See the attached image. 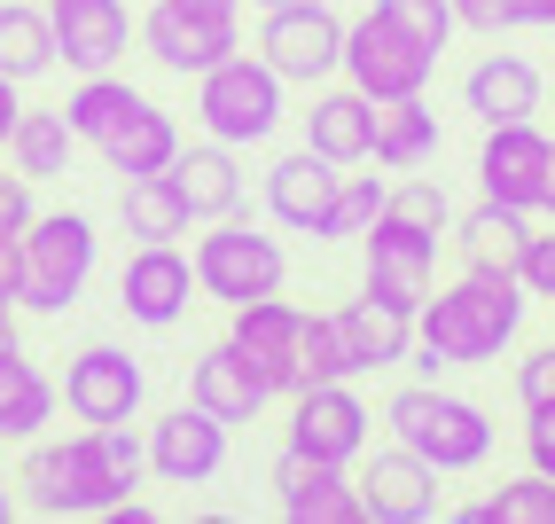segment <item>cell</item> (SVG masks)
<instances>
[{"label": "cell", "mask_w": 555, "mask_h": 524, "mask_svg": "<svg viewBox=\"0 0 555 524\" xmlns=\"http://www.w3.org/2000/svg\"><path fill=\"white\" fill-rule=\"evenodd\" d=\"M525 282L516 274H469L447 282V290H430L423 306H415V360L423 376H447V368H486L516 345V329H525Z\"/></svg>", "instance_id": "6da1fadb"}, {"label": "cell", "mask_w": 555, "mask_h": 524, "mask_svg": "<svg viewBox=\"0 0 555 524\" xmlns=\"http://www.w3.org/2000/svg\"><path fill=\"white\" fill-rule=\"evenodd\" d=\"M9 485H16V501L31 516H109V509L133 494V477L102 455V431L31 438V455H24V470Z\"/></svg>", "instance_id": "7a4b0ae2"}, {"label": "cell", "mask_w": 555, "mask_h": 524, "mask_svg": "<svg viewBox=\"0 0 555 524\" xmlns=\"http://www.w3.org/2000/svg\"><path fill=\"white\" fill-rule=\"evenodd\" d=\"M384 423H391V438L406 446V455H423L438 477H462V470H486V462H493V416H486L477 399L447 392L438 376L391 392Z\"/></svg>", "instance_id": "3957f363"}, {"label": "cell", "mask_w": 555, "mask_h": 524, "mask_svg": "<svg viewBox=\"0 0 555 524\" xmlns=\"http://www.w3.org/2000/svg\"><path fill=\"white\" fill-rule=\"evenodd\" d=\"M289 118V79L267 63V55H228L196 79V126L228 149H250V141H274V126Z\"/></svg>", "instance_id": "277c9868"}, {"label": "cell", "mask_w": 555, "mask_h": 524, "mask_svg": "<svg viewBox=\"0 0 555 524\" xmlns=\"http://www.w3.org/2000/svg\"><path fill=\"white\" fill-rule=\"evenodd\" d=\"M87 282H94V219H87V212H31L16 306H31V314H70Z\"/></svg>", "instance_id": "5b68a950"}, {"label": "cell", "mask_w": 555, "mask_h": 524, "mask_svg": "<svg viewBox=\"0 0 555 524\" xmlns=\"http://www.w3.org/2000/svg\"><path fill=\"white\" fill-rule=\"evenodd\" d=\"M196 290L204 297H219V306H250V297H274L282 282H289V251H282V235H267V228H250V219H211V235H196Z\"/></svg>", "instance_id": "8992f818"}, {"label": "cell", "mask_w": 555, "mask_h": 524, "mask_svg": "<svg viewBox=\"0 0 555 524\" xmlns=\"http://www.w3.org/2000/svg\"><path fill=\"white\" fill-rule=\"evenodd\" d=\"M141 48L172 79H204L211 63H228L243 48V0H157L141 16Z\"/></svg>", "instance_id": "52a82bcc"}, {"label": "cell", "mask_w": 555, "mask_h": 524, "mask_svg": "<svg viewBox=\"0 0 555 524\" xmlns=\"http://www.w3.org/2000/svg\"><path fill=\"white\" fill-rule=\"evenodd\" d=\"M430 71H438V48H423L399 16L367 9V16H352V24H345V71H337V79H352L367 102L423 94V87H430Z\"/></svg>", "instance_id": "ba28073f"}, {"label": "cell", "mask_w": 555, "mask_h": 524, "mask_svg": "<svg viewBox=\"0 0 555 524\" xmlns=\"http://www.w3.org/2000/svg\"><path fill=\"white\" fill-rule=\"evenodd\" d=\"M258 55H267L289 87H328L345 71V24L328 0H289V9H258Z\"/></svg>", "instance_id": "9c48e42d"}, {"label": "cell", "mask_w": 555, "mask_h": 524, "mask_svg": "<svg viewBox=\"0 0 555 524\" xmlns=\"http://www.w3.org/2000/svg\"><path fill=\"white\" fill-rule=\"evenodd\" d=\"M360 290H376V297L415 314L438 290V235L415 228V219H399V212H384L376 228L360 235Z\"/></svg>", "instance_id": "30bf717a"}, {"label": "cell", "mask_w": 555, "mask_h": 524, "mask_svg": "<svg viewBox=\"0 0 555 524\" xmlns=\"http://www.w3.org/2000/svg\"><path fill=\"white\" fill-rule=\"evenodd\" d=\"M547 180H555V133H540V118L486 126V149H477V189H486L493 204L540 212L547 204Z\"/></svg>", "instance_id": "8fae6325"}, {"label": "cell", "mask_w": 555, "mask_h": 524, "mask_svg": "<svg viewBox=\"0 0 555 524\" xmlns=\"http://www.w3.org/2000/svg\"><path fill=\"white\" fill-rule=\"evenodd\" d=\"M196 297H204V290H196V258L180 251V243H133L126 274H118L126 321H141V329H180Z\"/></svg>", "instance_id": "7c38bea8"}, {"label": "cell", "mask_w": 555, "mask_h": 524, "mask_svg": "<svg viewBox=\"0 0 555 524\" xmlns=\"http://www.w3.org/2000/svg\"><path fill=\"white\" fill-rule=\"evenodd\" d=\"M141 399H150V368H141L126 345H87L63 368V407L79 423H133Z\"/></svg>", "instance_id": "4fadbf2b"}, {"label": "cell", "mask_w": 555, "mask_h": 524, "mask_svg": "<svg viewBox=\"0 0 555 524\" xmlns=\"http://www.w3.org/2000/svg\"><path fill=\"white\" fill-rule=\"evenodd\" d=\"M48 24H55V63H70L79 79L118 71L126 48L141 40V16L126 0H48Z\"/></svg>", "instance_id": "5bb4252c"}, {"label": "cell", "mask_w": 555, "mask_h": 524, "mask_svg": "<svg viewBox=\"0 0 555 524\" xmlns=\"http://www.w3.org/2000/svg\"><path fill=\"white\" fill-rule=\"evenodd\" d=\"M367 423H376V416L360 407L352 384H306V392H289V446L313 455V462L352 470L367 455Z\"/></svg>", "instance_id": "9a60e30c"}, {"label": "cell", "mask_w": 555, "mask_h": 524, "mask_svg": "<svg viewBox=\"0 0 555 524\" xmlns=\"http://www.w3.org/2000/svg\"><path fill=\"white\" fill-rule=\"evenodd\" d=\"M141 438H150V477L157 485H211L219 470H228V423L204 416L196 399L165 407Z\"/></svg>", "instance_id": "2e32d148"}, {"label": "cell", "mask_w": 555, "mask_h": 524, "mask_svg": "<svg viewBox=\"0 0 555 524\" xmlns=\"http://www.w3.org/2000/svg\"><path fill=\"white\" fill-rule=\"evenodd\" d=\"M298 329H306V314L289 306L282 290H274V297H250V306H235V321H228V345L250 360V376L267 384L274 399L298 392Z\"/></svg>", "instance_id": "e0dca14e"}, {"label": "cell", "mask_w": 555, "mask_h": 524, "mask_svg": "<svg viewBox=\"0 0 555 524\" xmlns=\"http://www.w3.org/2000/svg\"><path fill=\"white\" fill-rule=\"evenodd\" d=\"M360 509L367 524H430L438 516V470L423 455H406V446L391 438L384 455H360Z\"/></svg>", "instance_id": "ac0fdd59"}, {"label": "cell", "mask_w": 555, "mask_h": 524, "mask_svg": "<svg viewBox=\"0 0 555 524\" xmlns=\"http://www.w3.org/2000/svg\"><path fill=\"white\" fill-rule=\"evenodd\" d=\"M337 180H345V165L321 157V149H289V157H274L267 165V212H274V228L321 243L328 204H337Z\"/></svg>", "instance_id": "d6986e66"}, {"label": "cell", "mask_w": 555, "mask_h": 524, "mask_svg": "<svg viewBox=\"0 0 555 524\" xmlns=\"http://www.w3.org/2000/svg\"><path fill=\"white\" fill-rule=\"evenodd\" d=\"M274 501H282L289 524H367L360 485H352L337 462L298 455V446H282V462H274Z\"/></svg>", "instance_id": "ffe728a7"}, {"label": "cell", "mask_w": 555, "mask_h": 524, "mask_svg": "<svg viewBox=\"0 0 555 524\" xmlns=\"http://www.w3.org/2000/svg\"><path fill=\"white\" fill-rule=\"evenodd\" d=\"M540 102H547L540 63L508 55V48L477 55V63L462 71V110H469L477 126H516V118H540Z\"/></svg>", "instance_id": "44dd1931"}, {"label": "cell", "mask_w": 555, "mask_h": 524, "mask_svg": "<svg viewBox=\"0 0 555 524\" xmlns=\"http://www.w3.org/2000/svg\"><path fill=\"white\" fill-rule=\"evenodd\" d=\"M306 149H321V157H337V165H367L376 157V102H367L352 79L345 87H313Z\"/></svg>", "instance_id": "7402d4cb"}, {"label": "cell", "mask_w": 555, "mask_h": 524, "mask_svg": "<svg viewBox=\"0 0 555 524\" xmlns=\"http://www.w3.org/2000/svg\"><path fill=\"white\" fill-rule=\"evenodd\" d=\"M189 399L204 407V416H219V423L235 431V423H258V416H267V399H274V392L258 384V376H250V360L228 345V336H219V345L196 353V368H189Z\"/></svg>", "instance_id": "603a6c76"}, {"label": "cell", "mask_w": 555, "mask_h": 524, "mask_svg": "<svg viewBox=\"0 0 555 524\" xmlns=\"http://www.w3.org/2000/svg\"><path fill=\"white\" fill-rule=\"evenodd\" d=\"M94 149H102V165L118 172V180L172 172V157H180V126H172V110H157L150 94H133V110H126V118L109 126Z\"/></svg>", "instance_id": "cb8c5ba5"}, {"label": "cell", "mask_w": 555, "mask_h": 524, "mask_svg": "<svg viewBox=\"0 0 555 524\" xmlns=\"http://www.w3.org/2000/svg\"><path fill=\"white\" fill-rule=\"evenodd\" d=\"M337 321H345V345H352V368H360V376L399 368L406 353H415V314L391 306V297H376V290H360L352 306H337Z\"/></svg>", "instance_id": "d4e9b609"}, {"label": "cell", "mask_w": 555, "mask_h": 524, "mask_svg": "<svg viewBox=\"0 0 555 524\" xmlns=\"http://www.w3.org/2000/svg\"><path fill=\"white\" fill-rule=\"evenodd\" d=\"M172 189H180V204H189V219L243 212V165H235V149L211 141V133L196 149H180V157H172Z\"/></svg>", "instance_id": "484cf974"}, {"label": "cell", "mask_w": 555, "mask_h": 524, "mask_svg": "<svg viewBox=\"0 0 555 524\" xmlns=\"http://www.w3.org/2000/svg\"><path fill=\"white\" fill-rule=\"evenodd\" d=\"M454 243H462V267H469V274H516V267H525V251H532V212L486 196V204L454 228Z\"/></svg>", "instance_id": "4316f807"}, {"label": "cell", "mask_w": 555, "mask_h": 524, "mask_svg": "<svg viewBox=\"0 0 555 524\" xmlns=\"http://www.w3.org/2000/svg\"><path fill=\"white\" fill-rule=\"evenodd\" d=\"M55 384H48V368L31 360L24 345L0 353V438H40L55 423Z\"/></svg>", "instance_id": "83f0119b"}, {"label": "cell", "mask_w": 555, "mask_h": 524, "mask_svg": "<svg viewBox=\"0 0 555 524\" xmlns=\"http://www.w3.org/2000/svg\"><path fill=\"white\" fill-rule=\"evenodd\" d=\"M438 157V110L423 94L376 102V165L384 172H423Z\"/></svg>", "instance_id": "f1b7e54d"}, {"label": "cell", "mask_w": 555, "mask_h": 524, "mask_svg": "<svg viewBox=\"0 0 555 524\" xmlns=\"http://www.w3.org/2000/svg\"><path fill=\"white\" fill-rule=\"evenodd\" d=\"M0 71L16 87H31L40 71H55V24L48 0H0Z\"/></svg>", "instance_id": "f546056e"}, {"label": "cell", "mask_w": 555, "mask_h": 524, "mask_svg": "<svg viewBox=\"0 0 555 524\" xmlns=\"http://www.w3.org/2000/svg\"><path fill=\"white\" fill-rule=\"evenodd\" d=\"M118 219H126L133 243H180V235L196 228L189 204H180V189H172V172H141V180H126V189H118Z\"/></svg>", "instance_id": "4dcf8cb0"}, {"label": "cell", "mask_w": 555, "mask_h": 524, "mask_svg": "<svg viewBox=\"0 0 555 524\" xmlns=\"http://www.w3.org/2000/svg\"><path fill=\"white\" fill-rule=\"evenodd\" d=\"M70 149H79V133H70L63 110H24L16 133H9V165L24 180H63L70 172Z\"/></svg>", "instance_id": "1f68e13d"}, {"label": "cell", "mask_w": 555, "mask_h": 524, "mask_svg": "<svg viewBox=\"0 0 555 524\" xmlns=\"http://www.w3.org/2000/svg\"><path fill=\"white\" fill-rule=\"evenodd\" d=\"M360 368H352V345H345V321L337 314H306L298 329V392L306 384H352Z\"/></svg>", "instance_id": "d6a6232c"}, {"label": "cell", "mask_w": 555, "mask_h": 524, "mask_svg": "<svg viewBox=\"0 0 555 524\" xmlns=\"http://www.w3.org/2000/svg\"><path fill=\"white\" fill-rule=\"evenodd\" d=\"M384 204H391V189H384L376 172H345V180H337V204H328L321 243H360V235L384 219Z\"/></svg>", "instance_id": "836d02e7"}, {"label": "cell", "mask_w": 555, "mask_h": 524, "mask_svg": "<svg viewBox=\"0 0 555 524\" xmlns=\"http://www.w3.org/2000/svg\"><path fill=\"white\" fill-rule=\"evenodd\" d=\"M126 110H133V87L118 79V71H102V79H79V87H70L63 118H70V133H79V141H102Z\"/></svg>", "instance_id": "e575fe53"}, {"label": "cell", "mask_w": 555, "mask_h": 524, "mask_svg": "<svg viewBox=\"0 0 555 524\" xmlns=\"http://www.w3.org/2000/svg\"><path fill=\"white\" fill-rule=\"evenodd\" d=\"M493 524H555V477L525 470V477L493 485Z\"/></svg>", "instance_id": "d590c367"}, {"label": "cell", "mask_w": 555, "mask_h": 524, "mask_svg": "<svg viewBox=\"0 0 555 524\" xmlns=\"http://www.w3.org/2000/svg\"><path fill=\"white\" fill-rule=\"evenodd\" d=\"M384 16H399L406 31H415L423 48H447L454 31H462V16H454V0H376Z\"/></svg>", "instance_id": "8d00e7d4"}, {"label": "cell", "mask_w": 555, "mask_h": 524, "mask_svg": "<svg viewBox=\"0 0 555 524\" xmlns=\"http://www.w3.org/2000/svg\"><path fill=\"white\" fill-rule=\"evenodd\" d=\"M462 31H477V40H501V31H525L532 24V0H454Z\"/></svg>", "instance_id": "74e56055"}, {"label": "cell", "mask_w": 555, "mask_h": 524, "mask_svg": "<svg viewBox=\"0 0 555 524\" xmlns=\"http://www.w3.org/2000/svg\"><path fill=\"white\" fill-rule=\"evenodd\" d=\"M384 212H399V219H415V228L438 235V228H447V189H438V180H399Z\"/></svg>", "instance_id": "f35d334b"}, {"label": "cell", "mask_w": 555, "mask_h": 524, "mask_svg": "<svg viewBox=\"0 0 555 524\" xmlns=\"http://www.w3.org/2000/svg\"><path fill=\"white\" fill-rule=\"evenodd\" d=\"M525 462H532L540 477H555V399L525 407Z\"/></svg>", "instance_id": "ab89813d"}, {"label": "cell", "mask_w": 555, "mask_h": 524, "mask_svg": "<svg viewBox=\"0 0 555 524\" xmlns=\"http://www.w3.org/2000/svg\"><path fill=\"white\" fill-rule=\"evenodd\" d=\"M516 399H525V407L555 399V345H532L525 360H516Z\"/></svg>", "instance_id": "60d3db41"}, {"label": "cell", "mask_w": 555, "mask_h": 524, "mask_svg": "<svg viewBox=\"0 0 555 524\" xmlns=\"http://www.w3.org/2000/svg\"><path fill=\"white\" fill-rule=\"evenodd\" d=\"M516 282H525V297L555 306V235H532V251H525V267H516Z\"/></svg>", "instance_id": "b9f144b4"}, {"label": "cell", "mask_w": 555, "mask_h": 524, "mask_svg": "<svg viewBox=\"0 0 555 524\" xmlns=\"http://www.w3.org/2000/svg\"><path fill=\"white\" fill-rule=\"evenodd\" d=\"M24 228H31V180L0 172V235H24Z\"/></svg>", "instance_id": "7bdbcfd3"}, {"label": "cell", "mask_w": 555, "mask_h": 524, "mask_svg": "<svg viewBox=\"0 0 555 524\" xmlns=\"http://www.w3.org/2000/svg\"><path fill=\"white\" fill-rule=\"evenodd\" d=\"M16 118H24V87L0 71V149H9V133H16Z\"/></svg>", "instance_id": "ee69618b"}, {"label": "cell", "mask_w": 555, "mask_h": 524, "mask_svg": "<svg viewBox=\"0 0 555 524\" xmlns=\"http://www.w3.org/2000/svg\"><path fill=\"white\" fill-rule=\"evenodd\" d=\"M16 282H24V235H0V290L16 297Z\"/></svg>", "instance_id": "f6af8a7d"}, {"label": "cell", "mask_w": 555, "mask_h": 524, "mask_svg": "<svg viewBox=\"0 0 555 524\" xmlns=\"http://www.w3.org/2000/svg\"><path fill=\"white\" fill-rule=\"evenodd\" d=\"M532 24H547V31H555V0H532Z\"/></svg>", "instance_id": "bcb514c9"}, {"label": "cell", "mask_w": 555, "mask_h": 524, "mask_svg": "<svg viewBox=\"0 0 555 524\" xmlns=\"http://www.w3.org/2000/svg\"><path fill=\"white\" fill-rule=\"evenodd\" d=\"M16 516V494H9V477H0V524H9Z\"/></svg>", "instance_id": "7dc6e473"}, {"label": "cell", "mask_w": 555, "mask_h": 524, "mask_svg": "<svg viewBox=\"0 0 555 524\" xmlns=\"http://www.w3.org/2000/svg\"><path fill=\"white\" fill-rule=\"evenodd\" d=\"M0 329H16V297L9 290H0Z\"/></svg>", "instance_id": "c3c4849f"}, {"label": "cell", "mask_w": 555, "mask_h": 524, "mask_svg": "<svg viewBox=\"0 0 555 524\" xmlns=\"http://www.w3.org/2000/svg\"><path fill=\"white\" fill-rule=\"evenodd\" d=\"M540 212H547V219H555V180H547V204H540Z\"/></svg>", "instance_id": "681fc988"}, {"label": "cell", "mask_w": 555, "mask_h": 524, "mask_svg": "<svg viewBox=\"0 0 555 524\" xmlns=\"http://www.w3.org/2000/svg\"><path fill=\"white\" fill-rule=\"evenodd\" d=\"M250 9H289V0H250Z\"/></svg>", "instance_id": "f907efd6"}, {"label": "cell", "mask_w": 555, "mask_h": 524, "mask_svg": "<svg viewBox=\"0 0 555 524\" xmlns=\"http://www.w3.org/2000/svg\"><path fill=\"white\" fill-rule=\"evenodd\" d=\"M9 345H16V329H0V353H9Z\"/></svg>", "instance_id": "816d5d0a"}]
</instances>
